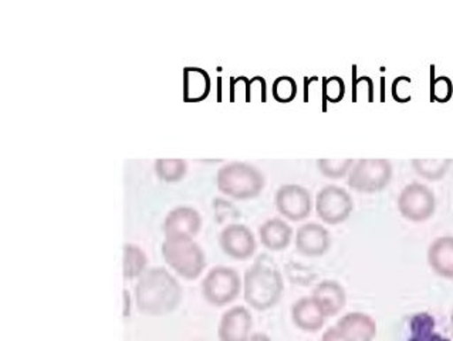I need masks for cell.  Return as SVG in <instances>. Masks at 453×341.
<instances>
[{
  "label": "cell",
  "instance_id": "6da1fadb",
  "mask_svg": "<svg viewBox=\"0 0 453 341\" xmlns=\"http://www.w3.org/2000/svg\"><path fill=\"white\" fill-rule=\"evenodd\" d=\"M182 302L177 277L162 266L150 267L135 284V306L147 316L161 317L175 312Z\"/></svg>",
  "mask_w": 453,
  "mask_h": 341
},
{
  "label": "cell",
  "instance_id": "7a4b0ae2",
  "mask_svg": "<svg viewBox=\"0 0 453 341\" xmlns=\"http://www.w3.org/2000/svg\"><path fill=\"white\" fill-rule=\"evenodd\" d=\"M285 281L276 263L267 256L256 259L243 277V298L252 309L266 312L280 302Z\"/></svg>",
  "mask_w": 453,
  "mask_h": 341
},
{
  "label": "cell",
  "instance_id": "3957f363",
  "mask_svg": "<svg viewBox=\"0 0 453 341\" xmlns=\"http://www.w3.org/2000/svg\"><path fill=\"white\" fill-rule=\"evenodd\" d=\"M218 190L234 199H253L262 194L266 178L257 167L249 162H227L216 174Z\"/></svg>",
  "mask_w": 453,
  "mask_h": 341
},
{
  "label": "cell",
  "instance_id": "277c9868",
  "mask_svg": "<svg viewBox=\"0 0 453 341\" xmlns=\"http://www.w3.org/2000/svg\"><path fill=\"white\" fill-rule=\"evenodd\" d=\"M162 256L178 276L195 281L206 267V255L194 237H165Z\"/></svg>",
  "mask_w": 453,
  "mask_h": 341
},
{
  "label": "cell",
  "instance_id": "5b68a950",
  "mask_svg": "<svg viewBox=\"0 0 453 341\" xmlns=\"http://www.w3.org/2000/svg\"><path fill=\"white\" fill-rule=\"evenodd\" d=\"M243 291V281L238 270L229 266H215L202 281V295L216 307L231 305Z\"/></svg>",
  "mask_w": 453,
  "mask_h": 341
},
{
  "label": "cell",
  "instance_id": "8992f818",
  "mask_svg": "<svg viewBox=\"0 0 453 341\" xmlns=\"http://www.w3.org/2000/svg\"><path fill=\"white\" fill-rule=\"evenodd\" d=\"M394 168L389 159H361L349 171V187L361 194H375L391 182Z\"/></svg>",
  "mask_w": 453,
  "mask_h": 341
},
{
  "label": "cell",
  "instance_id": "52a82bcc",
  "mask_svg": "<svg viewBox=\"0 0 453 341\" xmlns=\"http://www.w3.org/2000/svg\"><path fill=\"white\" fill-rule=\"evenodd\" d=\"M398 211L411 222H425L431 220L436 211V197L431 188L422 182H411L401 190L398 197Z\"/></svg>",
  "mask_w": 453,
  "mask_h": 341
},
{
  "label": "cell",
  "instance_id": "ba28073f",
  "mask_svg": "<svg viewBox=\"0 0 453 341\" xmlns=\"http://www.w3.org/2000/svg\"><path fill=\"white\" fill-rule=\"evenodd\" d=\"M317 216L327 225L346 222L354 211L353 197L338 185H326L316 197Z\"/></svg>",
  "mask_w": 453,
  "mask_h": 341
},
{
  "label": "cell",
  "instance_id": "9c48e42d",
  "mask_svg": "<svg viewBox=\"0 0 453 341\" xmlns=\"http://www.w3.org/2000/svg\"><path fill=\"white\" fill-rule=\"evenodd\" d=\"M274 205L277 213L292 222L309 218L313 211V198L307 188L299 183H285L276 190Z\"/></svg>",
  "mask_w": 453,
  "mask_h": 341
},
{
  "label": "cell",
  "instance_id": "30bf717a",
  "mask_svg": "<svg viewBox=\"0 0 453 341\" xmlns=\"http://www.w3.org/2000/svg\"><path fill=\"white\" fill-rule=\"evenodd\" d=\"M219 246L232 259L246 260L255 255L257 241L250 228L243 223H229L220 230Z\"/></svg>",
  "mask_w": 453,
  "mask_h": 341
},
{
  "label": "cell",
  "instance_id": "8fae6325",
  "mask_svg": "<svg viewBox=\"0 0 453 341\" xmlns=\"http://www.w3.org/2000/svg\"><path fill=\"white\" fill-rule=\"evenodd\" d=\"M252 313L245 306H234L220 317L218 324L219 341H248L252 336Z\"/></svg>",
  "mask_w": 453,
  "mask_h": 341
},
{
  "label": "cell",
  "instance_id": "7c38bea8",
  "mask_svg": "<svg viewBox=\"0 0 453 341\" xmlns=\"http://www.w3.org/2000/svg\"><path fill=\"white\" fill-rule=\"evenodd\" d=\"M296 249L302 255L319 258L327 253L331 246V235L327 228L317 222L303 223L296 230Z\"/></svg>",
  "mask_w": 453,
  "mask_h": 341
},
{
  "label": "cell",
  "instance_id": "4fadbf2b",
  "mask_svg": "<svg viewBox=\"0 0 453 341\" xmlns=\"http://www.w3.org/2000/svg\"><path fill=\"white\" fill-rule=\"evenodd\" d=\"M201 213L188 205L171 209L164 221L165 237H195L201 232Z\"/></svg>",
  "mask_w": 453,
  "mask_h": 341
},
{
  "label": "cell",
  "instance_id": "5bb4252c",
  "mask_svg": "<svg viewBox=\"0 0 453 341\" xmlns=\"http://www.w3.org/2000/svg\"><path fill=\"white\" fill-rule=\"evenodd\" d=\"M328 317L320 305L311 296L300 298L292 306V320L295 326L306 333H317L323 329Z\"/></svg>",
  "mask_w": 453,
  "mask_h": 341
},
{
  "label": "cell",
  "instance_id": "9a60e30c",
  "mask_svg": "<svg viewBox=\"0 0 453 341\" xmlns=\"http://www.w3.org/2000/svg\"><path fill=\"white\" fill-rule=\"evenodd\" d=\"M311 298L320 305L327 317L337 316L347 305V291L340 282L326 281L319 282L313 289Z\"/></svg>",
  "mask_w": 453,
  "mask_h": 341
},
{
  "label": "cell",
  "instance_id": "2e32d148",
  "mask_svg": "<svg viewBox=\"0 0 453 341\" xmlns=\"http://www.w3.org/2000/svg\"><path fill=\"white\" fill-rule=\"evenodd\" d=\"M335 326L351 341H374L377 337V323L367 313H347Z\"/></svg>",
  "mask_w": 453,
  "mask_h": 341
},
{
  "label": "cell",
  "instance_id": "e0dca14e",
  "mask_svg": "<svg viewBox=\"0 0 453 341\" xmlns=\"http://www.w3.org/2000/svg\"><path fill=\"white\" fill-rule=\"evenodd\" d=\"M426 259L435 275L443 279H453V236H439L432 241Z\"/></svg>",
  "mask_w": 453,
  "mask_h": 341
},
{
  "label": "cell",
  "instance_id": "ac0fdd59",
  "mask_svg": "<svg viewBox=\"0 0 453 341\" xmlns=\"http://www.w3.org/2000/svg\"><path fill=\"white\" fill-rule=\"evenodd\" d=\"M259 239L269 251H285L292 244L293 228L281 218H270L260 225Z\"/></svg>",
  "mask_w": 453,
  "mask_h": 341
},
{
  "label": "cell",
  "instance_id": "d6986e66",
  "mask_svg": "<svg viewBox=\"0 0 453 341\" xmlns=\"http://www.w3.org/2000/svg\"><path fill=\"white\" fill-rule=\"evenodd\" d=\"M211 77L203 68L187 67L184 70V98L187 101L205 100L211 91Z\"/></svg>",
  "mask_w": 453,
  "mask_h": 341
},
{
  "label": "cell",
  "instance_id": "ffe728a7",
  "mask_svg": "<svg viewBox=\"0 0 453 341\" xmlns=\"http://www.w3.org/2000/svg\"><path fill=\"white\" fill-rule=\"evenodd\" d=\"M148 269V256L138 244H126L123 256V276L127 281L140 279Z\"/></svg>",
  "mask_w": 453,
  "mask_h": 341
},
{
  "label": "cell",
  "instance_id": "44dd1931",
  "mask_svg": "<svg viewBox=\"0 0 453 341\" xmlns=\"http://www.w3.org/2000/svg\"><path fill=\"white\" fill-rule=\"evenodd\" d=\"M453 159H414L411 161L412 168L425 180H441L449 171Z\"/></svg>",
  "mask_w": 453,
  "mask_h": 341
},
{
  "label": "cell",
  "instance_id": "7402d4cb",
  "mask_svg": "<svg viewBox=\"0 0 453 341\" xmlns=\"http://www.w3.org/2000/svg\"><path fill=\"white\" fill-rule=\"evenodd\" d=\"M154 168L159 180L173 183L187 175L188 164L182 159H158L155 161Z\"/></svg>",
  "mask_w": 453,
  "mask_h": 341
},
{
  "label": "cell",
  "instance_id": "603a6c76",
  "mask_svg": "<svg viewBox=\"0 0 453 341\" xmlns=\"http://www.w3.org/2000/svg\"><path fill=\"white\" fill-rule=\"evenodd\" d=\"M354 159H317V167L320 169V173L327 178H333V180H338L342 176L349 175V171L353 168Z\"/></svg>",
  "mask_w": 453,
  "mask_h": 341
},
{
  "label": "cell",
  "instance_id": "cb8c5ba5",
  "mask_svg": "<svg viewBox=\"0 0 453 341\" xmlns=\"http://www.w3.org/2000/svg\"><path fill=\"white\" fill-rule=\"evenodd\" d=\"M412 338L411 341H449L442 336L434 333L432 329L435 326L429 314H418L412 322Z\"/></svg>",
  "mask_w": 453,
  "mask_h": 341
},
{
  "label": "cell",
  "instance_id": "d4e9b609",
  "mask_svg": "<svg viewBox=\"0 0 453 341\" xmlns=\"http://www.w3.org/2000/svg\"><path fill=\"white\" fill-rule=\"evenodd\" d=\"M272 93L279 103L286 105V103L295 100L296 96H297V83L290 76L277 77L273 81V86H272Z\"/></svg>",
  "mask_w": 453,
  "mask_h": 341
},
{
  "label": "cell",
  "instance_id": "484cf974",
  "mask_svg": "<svg viewBox=\"0 0 453 341\" xmlns=\"http://www.w3.org/2000/svg\"><path fill=\"white\" fill-rule=\"evenodd\" d=\"M346 96V81L340 76H331L324 79L323 97L333 105L340 103Z\"/></svg>",
  "mask_w": 453,
  "mask_h": 341
},
{
  "label": "cell",
  "instance_id": "4316f807",
  "mask_svg": "<svg viewBox=\"0 0 453 341\" xmlns=\"http://www.w3.org/2000/svg\"><path fill=\"white\" fill-rule=\"evenodd\" d=\"M432 100L448 103L453 96V83L449 77H436L431 84Z\"/></svg>",
  "mask_w": 453,
  "mask_h": 341
},
{
  "label": "cell",
  "instance_id": "83f0119b",
  "mask_svg": "<svg viewBox=\"0 0 453 341\" xmlns=\"http://www.w3.org/2000/svg\"><path fill=\"white\" fill-rule=\"evenodd\" d=\"M391 93L398 103H408L412 98V80L407 76L396 77L392 81Z\"/></svg>",
  "mask_w": 453,
  "mask_h": 341
},
{
  "label": "cell",
  "instance_id": "f1b7e54d",
  "mask_svg": "<svg viewBox=\"0 0 453 341\" xmlns=\"http://www.w3.org/2000/svg\"><path fill=\"white\" fill-rule=\"evenodd\" d=\"M321 341H351L337 326L328 327L321 336Z\"/></svg>",
  "mask_w": 453,
  "mask_h": 341
},
{
  "label": "cell",
  "instance_id": "f546056e",
  "mask_svg": "<svg viewBox=\"0 0 453 341\" xmlns=\"http://www.w3.org/2000/svg\"><path fill=\"white\" fill-rule=\"evenodd\" d=\"M215 209H222V213H216V215H226V218H229V216H236L239 213L238 211L234 208V205H232L231 202L223 201V199H216Z\"/></svg>",
  "mask_w": 453,
  "mask_h": 341
},
{
  "label": "cell",
  "instance_id": "4dcf8cb0",
  "mask_svg": "<svg viewBox=\"0 0 453 341\" xmlns=\"http://www.w3.org/2000/svg\"><path fill=\"white\" fill-rule=\"evenodd\" d=\"M131 302H133V296H131L130 291H123V316L130 317L131 316Z\"/></svg>",
  "mask_w": 453,
  "mask_h": 341
},
{
  "label": "cell",
  "instance_id": "1f68e13d",
  "mask_svg": "<svg viewBox=\"0 0 453 341\" xmlns=\"http://www.w3.org/2000/svg\"><path fill=\"white\" fill-rule=\"evenodd\" d=\"M248 341H273L265 333H253Z\"/></svg>",
  "mask_w": 453,
  "mask_h": 341
},
{
  "label": "cell",
  "instance_id": "d6a6232c",
  "mask_svg": "<svg viewBox=\"0 0 453 341\" xmlns=\"http://www.w3.org/2000/svg\"><path fill=\"white\" fill-rule=\"evenodd\" d=\"M450 330H452L453 334V310L452 313H450Z\"/></svg>",
  "mask_w": 453,
  "mask_h": 341
}]
</instances>
